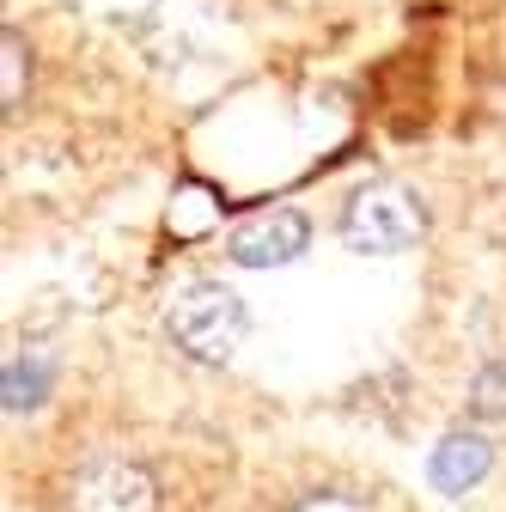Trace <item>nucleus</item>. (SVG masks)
<instances>
[{"mask_svg":"<svg viewBox=\"0 0 506 512\" xmlns=\"http://www.w3.org/2000/svg\"><path fill=\"white\" fill-rule=\"evenodd\" d=\"M165 330L171 348L196 366H226L250 330V311L226 281H183L165 305Z\"/></svg>","mask_w":506,"mask_h":512,"instance_id":"obj_1","label":"nucleus"},{"mask_svg":"<svg viewBox=\"0 0 506 512\" xmlns=\"http://www.w3.org/2000/svg\"><path fill=\"white\" fill-rule=\"evenodd\" d=\"M427 232V208L409 183H366L342 208V244L360 256H397Z\"/></svg>","mask_w":506,"mask_h":512,"instance_id":"obj_2","label":"nucleus"},{"mask_svg":"<svg viewBox=\"0 0 506 512\" xmlns=\"http://www.w3.org/2000/svg\"><path fill=\"white\" fill-rule=\"evenodd\" d=\"M311 244V220L299 208H263V214H244L226 232V256L238 269H281L293 256H305Z\"/></svg>","mask_w":506,"mask_h":512,"instance_id":"obj_3","label":"nucleus"},{"mask_svg":"<svg viewBox=\"0 0 506 512\" xmlns=\"http://www.w3.org/2000/svg\"><path fill=\"white\" fill-rule=\"evenodd\" d=\"M159 488L135 458H92L68 482V512H153Z\"/></svg>","mask_w":506,"mask_h":512,"instance_id":"obj_4","label":"nucleus"},{"mask_svg":"<svg viewBox=\"0 0 506 512\" xmlns=\"http://www.w3.org/2000/svg\"><path fill=\"white\" fill-rule=\"evenodd\" d=\"M488 470H494V445L482 433H470V427H452L433 445V458H427V482L439 494H470Z\"/></svg>","mask_w":506,"mask_h":512,"instance_id":"obj_5","label":"nucleus"},{"mask_svg":"<svg viewBox=\"0 0 506 512\" xmlns=\"http://www.w3.org/2000/svg\"><path fill=\"white\" fill-rule=\"evenodd\" d=\"M49 384H55V354L49 348H19L7 360V415H31L43 397H49Z\"/></svg>","mask_w":506,"mask_h":512,"instance_id":"obj_6","label":"nucleus"},{"mask_svg":"<svg viewBox=\"0 0 506 512\" xmlns=\"http://www.w3.org/2000/svg\"><path fill=\"white\" fill-rule=\"evenodd\" d=\"M0 55H7V80H0V104L7 110H19L25 104V86H31V49H25V37L7 25L0 31Z\"/></svg>","mask_w":506,"mask_h":512,"instance_id":"obj_7","label":"nucleus"},{"mask_svg":"<svg viewBox=\"0 0 506 512\" xmlns=\"http://www.w3.org/2000/svg\"><path fill=\"white\" fill-rule=\"evenodd\" d=\"M470 415L476 421H506V366H482L470 378Z\"/></svg>","mask_w":506,"mask_h":512,"instance_id":"obj_8","label":"nucleus"},{"mask_svg":"<svg viewBox=\"0 0 506 512\" xmlns=\"http://www.w3.org/2000/svg\"><path fill=\"white\" fill-rule=\"evenodd\" d=\"M293 512H366L360 500H348V494H305Z\"/></svg>","mask_w":506,"mask_h":512,"instance_id":"obj_9","label":"nucleus"}]
</instances>
